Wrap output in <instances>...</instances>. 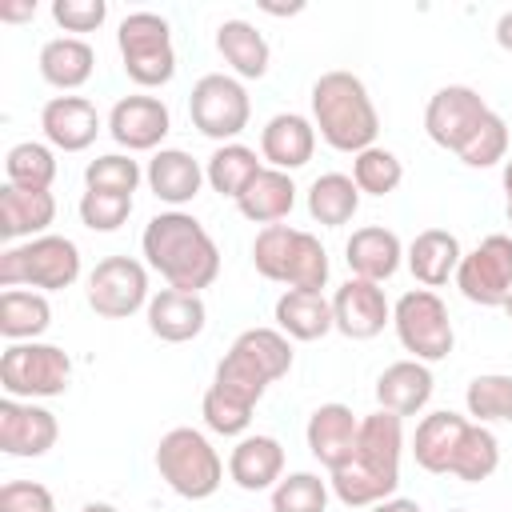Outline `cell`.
Listing matches in <instances>:
<instances>
[{
    "label": "cell",
    "mask_w": 512,
    "mask_h": 512,
    "mask_svg": "<svg viewBox=\"0 0 512 512\" xmlns=\"http://www.w3.org/2000/svg\"><path fill=\"white\" fill-rule=\"evenodd\" d=\"M140 248H144L148 268H156L168 280V288L200 296V288L216 284V276H220L216 240L208 236V228L196 216H188L180 208L152 216L140 236Z\"/></svg>",
    "instance_id": "7a4b0ae2"
},
{
    "label": "cell",
    "mask_w": 512,
    "mask_h": 512,
    "mask_svg": "<svg viewBox=\"0 0 512 512\" xmlns=\"http://www.w3.org/2000/svg\"><path fill=\"white\" fill-rule=\"evenodd\" d=\"M464 404H468V416H476L480 424L512 420V376H504V372L476 376L464 392Z\"/></svg>",
    "instance_id": "f35d334b"
},
{
    "label": "cell",
    "mask_w": 512,
    "mask_h": 512,
    "mask_svg": "<svg viewBox=\"0 0 512 512\" xmlns=\"http://www.w3.org/2000/svg\"><path fill=\"white\" fill-rule=\"evenodd\" d=\"M496 44H500L504 52H512V8L496 20Z\"/></svg>",
    "instance_id": "681fc988"
},
{
    "label": "cell",
    "mask_w": 512,
    "mask_h": 512,
    "mask_svg": "<svg viewBox=\"0 0 512 512\" xmlns=\"http://www.w3.org/2000/svg\"><path fill=\"white\" fill-rule=\"evenodd\" d=\"M252 264L264 280L320 292L328 284V252L312 232L288 228V224H268L252 240Z\"/></svg>",
    "instance_id": "5b68a950"
},
{
    "label": "cell",
    "mask_w": 512,
    "mask_h": 512,
    "mask_svg": "<svg viewBox=\"0 0 512 512\" xmlns=\"http://www.w3.org/2000/svg\"><path fill=\"white\" fill-rule=\"evenodd\" d=\"M40 128L52 148L60 152H84L100 132V112L84 96H52L40 108Z\"/></svg>",
    "instance_id": "d6986e66"
},
{
    "label": "cell",
    "mask_w": 512,
    "mask_h": 512,
    "mask_svg": "<svg viewBox=\"0 0 512 512\" xmlns=\"http://www.w3.org/2000/svg\"><path fill=\"white\" fill-rule=\"evenodd\" d=\"M464 252L460 240L448 228H424L416 232V240L408 244V268L424 288H440L448 284V276H456Z\"/></svg>",
    "instance_id": "83f0119b"
},
{
    "label": "cell",
    "mask_w": 512,
    "mask_h": 512,
    "mask_svg": "<svg viewBox=\"0 0 512 512\" xmlns=\"http://www.w3.org/2000/svg\"><path fill=\"white\" fill-rule=\"evenodd\" d=\"M80 512H120V508H112V504H100V500H96V504H84Z\"/></svg>",
    "instance_id": "816d5d0a"
},
{
    "label": "cell",
    "mask_w": 512,
    "mask_h": 512,
    "mask_svg": "<svg viewBox=\"0 0 512 512\" xmlns=\"http://www.w3.org/2000/svg\"><path fill=\"white\" fill-rule=\"evenodd\" d=\"M156 468H160L164 484L184 500H208L224 480V464H220L216 448L196 428L164 432L160 448H156Z\"/></svg>",
    "instance_id": "52a82bcc"
},
{
    "label": "cell",
    "mask_w": 512,
    "mask_h": 512,
    "mask_svg": "<svg viewBox=\"0 0 512 512\" xmlns=\"http://www.w3.org/2000/svg\"><path fill=\"white\" fill-rule=\"evenodd\" d=\"M84 184L92 192H120V196H132L136 184H140V164L124 152H108V156H96L88 160L84 168Z\"/></svg>",
    "instance_id": "60d3db41"
},
{
    "label": "cell",
    "mask_w": 512,
    "mask_h": 512,
    "mask_svg": "<svg viewBox=\"0 0 512 512\" xmlns=\"http://www.w3.org/2000/svg\"><path fill=\"white\" fill-rule=\"evenodd\" d=\"M56 180V156L52 148L36 144V140H20L8 148L4 156V184L16 188H52Z\"/></svg>",
    "instance_id": "8d00e7d4"
},
{
    "label": "cell",
    "mask_w": 512,
    "mask_h": 512,
    "mask_svg": "<svg viewBox=\"0 0 512 512\" xmlns=\"http://www.w3.org/2000/svg\"><path fill=\"white\" fill-rule=\"evenodd\" d=\"M204 320H208V308H204V300L196 292L160 288L148 300V328H152V336H160L168 344L196 340L204 332Z\"/></svg>",
    "instance_id": "7402d4cb"
},
{
    "label": "cell",
    "mask_w": 512,
    "mask_h": 512,
    "mask_svg": "<svg viewBox=\"0 0 512 512\" xmlns=\"http://www.w3.org/2000/svg\"><path fill=\"white\" fill-rule=\"evenodd\" d=\"M316 152V124L300 112H280L260 132V156L276 172H296Z\"/></svg>",
    "instance_id": "ffe728a7"
},
{
    "label": "cell",
    "mask_w": 512,
    "mask_h": 512,
    "mask_svg": "<svg viewBox=\"0 0 512 512\" xmlns=\"http://www.w3.org/2000/svg\"><path fill=\"white\" fill-rule=\"evenodd\" d=\"M504 312H508V320H512V296H508V304H504Z\"/></svg>",
    "instance_id": "f5cc1de1"
},
{
    "label": "cell",
    "mask_w": 512,
    "mask_h": 512,
    "mask_svg": "<svg viewBox=\"0 0 512 512\" xmlns=\"http://www.w3.org/2000/svg\"><path fill=\"white\" fill-rule=\"evenodd\" d=\"M52 324V308L40 292H24V288H4L0 292V336L12 344L36 340L44 336Z\"/></svg>",
    "instance_id": "d6a6232c"
},
{
    "label": "cell",
    "mask_w": 512,
    "mask_h": 512,
    "mask_svg": "<svg viewBox=\"0 0 512 512\" xmlns=\"http://www.w3.org/2000/svg\"><path fill=\"white\" fill-rule=\"evenodd\" d=\"M508 224H512V204H508Z\"/></svg>",
    "instance_id": "db71d44e"
},
{
    "label": "cell",
    "mask_w": 512,
    "mask_h": 512,
    "mask_svg": "<svg viewBox=\"0 0 512 512\" xmlns=\"http://www.w3.org/2000/svg\"><path fill=\"white\" fill-rule=\"evenodd\" d=\"M256 172H260L256 152L248 144H236V140L232 144H220L208 156V164H204V180L212 184V192L232 196V200H240V192L256 180Z\"/></svg>",
    "instance_id": "e575fe53"
},
{
    "label": "cell",
    "mask_w": 512,
    "mask_h": 512,
    "mask_svg": "<svg viewBox=\"0 0 512 512\" xmlns=\"http://www.w3.org/2000/svg\"><path fill=\"white\" fill-rule=\"evenodd\" d=\"M92 68H96V52L80 36H56L40 48V76L60 92H72V88L88 84Z\"/></svg>",
    "instance_id": "f546056e"
},
{
    "label": "cell",
    "mask_w": 512,
    "mask_h": 512,
    "mask_svg": "<svg viewBox=\"0 0 512 512\" xmlns=\"http://www.w3.org/2000/svg\"><path fill=\"white\" fill-rule=\"evenodd\" d=\"M68 376H72V360L56 344L24 340V344H8L0 356V388L12 400L60 396L68 388Z\"/></svg>",
    "instance_id": "9c48e42d"
},
{
    "label": "cell",
    "mask_w": 512,
    "mask_h": 512,
    "mask_svg": "<svg viewBox=\"0 0 512 512\" xmlns=\"http://www.w3.org/2000/svg\"><path fill=\"white\" fill-rule=\"evenodd\" d=\"M56 220V196L48 188H0V236L4 240H36Z\"/></svg>",
    "instance_id": "603a6c76"
},
{
    "label": "cell",
    "mask_w": 512,
    "mask_h": 512,
    "mask_svg": "<svg viewBox=\"0 0 512 512\" xmlns=\"http://www.w3.org/2000/svg\"><path fill=\"white\" fill-rule=\"evenodd\" d=\"M504 192H508V204H512V160L504 164Z\"/></svg>",
    "instance_id": "f907efd6"
},
{
    "label": "cell",
    "mask_w": 512,
    "mask_h": 512,
    "mask_svg": "<svg viewBox=\"0 0 512 512\" xmlns=\"http://www.w3.org/2000/svg\"><path fill=\"white\" fill-rule=\"evenodd\" d=\"M392 328H396L404 352H412V360H420V364L444 360L452 352V340H456L448 308L432 288L404 292L396 300V308H392Z\"/></svg>",
    "instance_id": "30bf717a"
},
{
    "label": "cell",
    "mask_w": 512,
    "mask_h": 512,
    "mask_svg": "<svg viewBox=\"0 0 512 512\" xmlns=\"http://www.w3.org/2000/svg\"><path fill=\"white\" fill-rule=\"evenodd\" d=\"M108 16L104 0H52V20L64 32H96Z\"/></svg>",
    "instance_id": "f6af8a7d"
},
{
    "label": "cell",
    "mask_w": 512,
    "mask_h": 512,
    "mask_svg": "<svg viewBox=\"0 0 512 512\" xmlns=\"http://www.w3.org/2000/svg\"><path fill=\"white\" fill-rule=\"evenodd\" d=\"M308 452L332 472L340 464H348L356 456V436H360V420L352 416L348 404H320L308 416Z\"/></svg>",
    "instance_id": "ac0fdd59"
},
{
    "label": "cell",
    "mask_w": 512,
    "mask_h": 512,
    "mask_svg": "<svg viewBox=\"0 0 512 512\" xmlns=\"http://www.w3.org/2000/svg\"><path fill=\"white\" fill-rule=\"evenodd\" d=\"M252 412H256V404H248V400H240V396H228V392H220L216 384L204 392V400H200V416H204V424L212 428V432H220V436H240L248 424H252Z\"/></svg>",
    "instance_id": "b9f144b4"
},
{
    "label": "cell",
    "mask_w": 512,
    "mask_h": 512,
    "mask_svg": "<svg viewBox=\"0 0 512 512\" xmlns=\"http://www.w3.org/2000/svg\"><path fill=\"white\" fill-rule=\"evenodd\" d=\"M368 512H420V504L416 500H404V496H388V500L372 504Z\"/></svg>",
    "instance_id": "c3c4849f"
},
{
    "label": "cell",
    "mask_w": 512,
    "mask_h": 512,
    "mask_svg": "<svg viewBox=\"0 0 512 512\" xmlns=\"http://www.w3.org/2000/svg\"><path fill=\"white\" fill-rule=\"evenodd\" d=\"M128 216H132V196H120V192H92V188L80 196V220H84V228H92V232H116Z\"/></svg>",
    "instance_id": "ee69618b"
},
{
    "label": "cell",
    "mask_w": 512,
    "mask_h": 512,
    "mask_svg": "<svg viewBox=\"0 0 512 512\" xmlns=\"http://www.w3.org/2000/svg\"><path fill=\"white\" fill-rule=\"evenodd\" d=\"M276 328L292 340H320L324 332H332V300H324L320 292H304V288H288L276 300Z\"/></svg>",
    "instance_id": "1f68e13d"
},
{
    "label": "cell",
    "mask_w": 512,
    "mask_h": 512,
    "mask_svg": "<svg viewBox=\"0 0 512 512\" xmlns=\"http://www.w3.org/2000/svg\"><path fill=\"white\" fill-rule=\"evenodd\" d=\"M456 288L480 308H504L512 296V236L492 232L472 252H464L456 268Z\"/></svg>",
    "instance_id": "7c38bea8"
},
{
    "label": "cell",
    "mask_w": 512,
    "mask_h": 512,
    "mask_svg": "<svg viewBox=\"0 0 512 512\" xmlns=\"http://www.w3.org/2000/svg\"><path fill=\"white\" fill-rule=\"evenodd\" d=\"M120 60L132 84L140 88H160L176 76V52H172V28L156 12H132L120 20L116 32Z\"/></svg>",
    "instance_id": "ba28073f"
},
{
    "label": "cell",
    "mask_w": 512,
    "mask_h": 512,
    "mask_svg": "<svg viewBox=\"0 0 512 512\" xmlns=\"http://www.w3.org/2000/svg\"><path fill=\"white\" fill-rule=\"evenodd\" d=\"M352 180H356V188L368 192V196H388V192L400 188L404 164L396 160V152L372 144V148L356 152V160H352Z\"/></svg>",
    "instance_id": "74e56055"
},
{
    "label": "cell",
    "mask_w": 512,
    "mask_h": 512,
    "mask_svg": "<svg viewBox=\"0 0 512 512\" xmlns=\"http://www.w3.org/2000/svg\"><path fill=\"white\" fill-rule=\"evenodd\" d=\"M36 16V0H24V4H4L0 8V20L16 24V20H32Z\"/></svg>",
    "instance_id": "7dc6e473"
},
{
    "label": "cell",
    "mask_w": 512,
    "mask_h": 512,
    "mask_svg": "<svg viewBox=\"0 0 512 512\" xmlns=\"http://www.w3.org/2000/svg\"><path fill=\"white\" fill-rule=\"evenodd\" d=\"M312 124L328 148L352 152V156L372 148L380 136V116L364 80L344 68L324 72L312 84Z\"/></svg>",
    "instance_id": "3957f363"
},
{
    "label": "cell",
    "mask_w": 512,
    "mask_h": 512,
    "mask_svg": "<svg viewBox=\"0 0 512 512\" xmlns=\"http://www.w3.org/2000/svg\"><path fill=\"white\" fill-rule=\"evenodd\" d=\"M468 432V420L460 412H428L420 424H416V436H412V456L424 472H436L444 476L452 468V456L460 448V436Z\"/></svg>",
    "instance_id": "4316f807"
},
{
    "label": "cell",
    "mask_w": 512,
    "mask_h": 512,
    "mask_svg": "<svg viewBox=\"0 0 512 512\" xmlns=\"http://www.w3.org/2000/svg\"><path fill=\"white\" fill-rule=\"evenodd\" d=\"M468 168H492V164H500L504 156H508V124H504V116H496V112H488V120L476 128V136L456 152Z\"/></svg>",
    "instance_id": "7bdbcfd3"
},
{
    "label": "cell",
    "mask_w": 512,
    "mask_h": 512,
    "mask_svg": "<svg viewBox=\"0 0 512 512\" xmlns=\"http://www.w3.org/2000/svg\"><path fill=\"white\" fill-rule=\"evenodd\" d=\"M500 468V440L484 428V424H468V432L460 436V448L452 456V476L464 484H480Z\"/></svg>",
    "instance_id": "d590c367"
},
{
    "label": "cell",
    "mask_w": 512,
    "mask_h": 512,
    "mask_svg": "<svg viewBox=\"0 0 512 512\" xmlns=\"http://www.w3.org/2000/svg\"><path fill=\"white\" fill-rule=\"evenodd\" d=\"M400 256H404V244L392 228H380V224H368V228H356L344 244V260L352 268V276L360 280H372V284H384L388 276H396L400 268Z\"/></svg>",
    "instance_id": "44dd1931"
},
{
    "label": "cell",
    "mask_w": 512,
    "mask_h": 512,
    "mask_svg": "<svg viewBox=\"0 0 512 512\" xmlns=\"http://www.w3.org/2000/svg\"><path fill=\"white\" fill-rule=\"evenodd\" d=\"M392 320V308L384 300V288L360 276H348L332 296V324L348 340H372Z\"/></svg>",
    "instance_id": "9a60e30c"
},
{
    "label": "cell",
    "mask_w": 512,
    "mask_h": 512,
    "mask_svg": "<svg viewBox=\"0 0 512 512\" xmlns=\"http://www.w3.org/2000/svg\"><path fill=\"white\" fill-rule=\"evenodd\" d=\"M448 512H464V508H448Z\"/></svg>",
    "instance_id": "11a10c76"
},
{
    "label": "cell",
    "mask_w": 512,
    "mask_h": 512,
    "mask_svg": "<svg viewBox=\"0 0 512 512\" xmlns=\"http://www.w3.org/2000/svg\"><path fill=\"white\" fill-rule=\"evenodd\" d=\"M60 436V424L48 408L32 400H0V452L4 456H44Z\"/></svg>",
    "instance_id": "2e32d148"
},
{
    "label": "cell",
    "mask_w": 512,
    "mask_h": 512,
    "mask_svg": "<svg viewBox=\"0 0 512 512\" xmlns=\"http://www.w3.org/2000/svg\"><path fill=\"white\" fill-rule=\"evenodd\" d=\"M356 208H360V188H356L352 176L324 172V176L312 180V188H308V212H312L316 224L340 228V224H348L356 216Z\"/></svg>",
    "instance_id": "836d02e7"
},
{
    "label": "cell",
    "mask_w": 512,
    "mask_h": 512,
    "mask_svg": "<svg viewBox=\"0 0 512 512\" xmlns=\"http://www.w3.org/2000/svg\"><path fill=\"white\" fill-rule=\"evenodd\" d=\"M228 476L244 492H264L284 480V448L272 436H244L228 456Z\"/></svg>",
    "instance_id": "484cf974"
},
{
    "label": "cell",
    "mask_w": 512,
    "mask_h": 512,
    "mask_svg": "<svg viewBox=\"0 0 512 512\" xmlns=\"http://www.w3.org/2000/svg\"><path fill=\"white\" fill-rule=\"evenodd\" d=\"M400 452H404V420L396 412H372L360 420L356 456L332 468V492L348 508H372L400 488Z\"/></svg>",
    "instance_id": "6da1fadb"
},
{
    "label": "cell",
    "mask_w": 512,
    "mask_h": 512,
    "mask_svg": "<svg viewBox=\"0 0 512 512\" xmlns=\"http://www.w3.org/2000/svg\"><path fill=\"white\" fill-rule=\"evenodd\" d=\"M216 48L232 64V72L244 76V80H260L268 72L272 48H268L264 32L256 24H248V20H224L216 28Z\"/></svg>",
    "instance_id": "4dcf8cb0"
},
{
    "label": "cell",
    "mask_w": 512,
    "mask_h": 512,
    "mask_svg": "<svg viewBox=\"0 0 512 512\" xmlns=\"http://www.w3.org/2000/svg\"><path fill=\"white\" fill-rule=\"evenodd\" d=\"M80 276V248L68 236H36L0 252V288H72Z\"/></svg>",
    "instance_id": "8992f818"
},
{
    "label": "cell",
    "mask_w": 512,
    "mask_h": 512,
    "mask_svg": "<svg viewBox=\"0 0 512 512\" xmlns=\"http://www.w3.org/2000/svg\"><path fill=\"white\" fill-rule=\"evenodd\" d=\"M488 112L492 108L484 104V96L476 88L448 84V88H440L428 100V108H424V132H428L432 144H440L448 152H460L476 136V128L488 120Z\"/></svg>",
    "instance_id": "5bb4252c"
},
{
    "label": "cell",
    "mask_w": 512,
    "mask_h": 512,
    "mask_svg": "<svg viewBox=\"0 0 512 512\" xmlns=\"http://www.w3.org/2000/svg\"><path fill=\"white\" fill-rule=\"evenodd\" d=\"M148 188L156 200L180 208L188 200L200 196V184H204V168L196 164V156H188L184 148H160L152 160H148Z\"/></svg>",
    "instance_id": "d4e9b609"
},
{
    "label": "cell",
    "mask_w": 512,
    "mask_h": 512,
    "mask_svg": "<svg viewBox=\"0 0 512 512\" xmlns=\"http://www.w3.org/2000/svg\"><path fill=\"white\" fill-rule=\"evenodd\" d=\"M172 128V116H168V104L156 100V96H124L112 104L108 112V132L120 148L128 152H148L156 148Z\"/></svg>",
    "instance_id": "e0dca14e"
},
{
    "label": "cell",
    "mask_w": 512,
    "mask_h": 512,
    "mask_svg": "<svg viewBox=\"0 0 512 512\" xmlns=\"http://www.w3.org/2000/svg\"><path fill=\"white\" fill-rule=\"evenodd\" d=\"M432 388H436V380H432L428 364H420V360H396V364H388L380 372L376 400H380L384 412H396L404 420V416H416L432 400Z\"/></svg>",
    "instance_id": "cb8c5ba5"
},
{
    "label": "cell",
    "mask_w": 512,
    "mask_h": 512,
    "mask_svg": "<svg viewBox=\"0 0 512 512\" xmlns=\"http://www.w3.org/2000/svg\"><path fill=\"white\" fill-rule=\"evenodd\" d=\"M0 512H56L52 492L36 480H8L0 488Z\"/></svg>",
    "instance_id": "bcb514c9"
},
{
    "label": "cell",
    "mask_w": 512,
    "mask_h": 512,
    "mask_svg": "<svg viewBox=\"0 0 512 512\" xmlns=\"http://www.w3.org/2000/svg\"><path fill=\"white\" fill-rule=\"evenodd\" d=\"M328 484L316 472H292L272 488V512H324Z\"/></svg>",
    "instance_id": "ab89813d"
},
{
    "label": "cell",
    "mask_w": 512,
    "mask_h": 512,
    "mask_svg": "<svg viewBox=\"0 0 512 512\" xmlns=\"http://www.w3.org/2000/svg\"><path fill=\"white\" fill-rule=\"evenodd\" d=\"M292 204H296V184H292L288 172H276V168H260L256 180L236 200L240 216L252 220V224H264V228L280 224L292 212Z\"/></svg>",
    "instance_id": "f1b7e54d"
},
{
    "label": "cell",
    "mask_w": 512,
    "mask_h": 512,
    "mask_svg": "<svg viewBox=\"0 0 512 512\" xmlns=\"http://www.w3.org/2000/svg\"><path fill=\"white\" fill-rule=\"evenodd\" d=\"M188 116H192V124H196L200 136L220 140V144H232L248 128L252 100H248V92H244V84L236 76L212 72V76H200L192 84Z\"/></svg>",
    "instance_id": "8fae6325"
},
{
    "label": "cell",
    "mask_w": 512,
    "mask_h": 512,
    "mask_svg": "<svg viewBox=\"0 0 512 512\" xmlns=\"http://www.w3.org/2000/svg\"><path fill=\"white\" fill-rule=\"evenodd\" d=\"M292 368V344L280 328H248L232 340V348L224 352V360L216 364V388L228 396H240L248 404H256L264 396V388L280 376H288Z\"/></svg>",
    "instance_id": "277c9868"
},
{
    "label": "cell",
    "mask_w": 512,
    "mask_h": 512,
    "mask_svg": "<svg viewBox=\"0 0 512 512\" xmlns=\"http://www.w3.org/2000/svg\"><path fill=\"white\" fill-rule=\"evenodd\" d=\"M148 300V272L132 256H104L88 276V308L104 320H124Z\"/></svg>",
    "instance_id": "4fadbf2b"
}]
</instances>
